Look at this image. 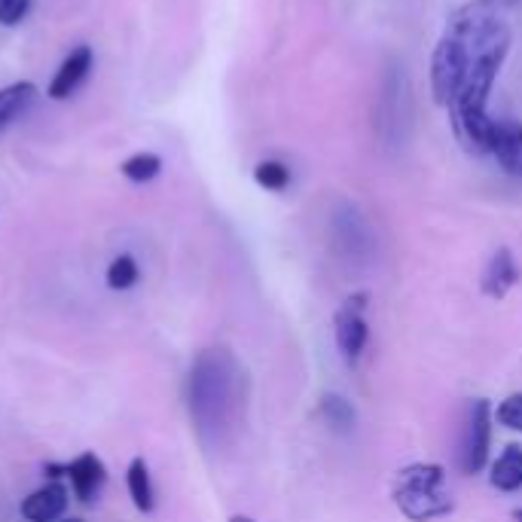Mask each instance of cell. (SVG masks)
<instances>
[{
  "instance_id": "3",
  "label": "cell",
  "mask_w": 522,
  "mask_h": 522,
  "mask_svg": "<svg viewBox=\"0 0 522 522\" xmlns=\"http://www.w3.org/2000/svg\"><path fill=\"white\" fill-rule=\"evenodd\" d=\"M367 306H370V294L367 290H358V294L345 297L342 306L333 315V336H336V348L345 364H358L367 339H370V324H367Z\"/></svg>"
},
{
  "instance_id": "15",
  "label": "cell",
  "mask_w": 522,
  "mask_h": 522,
  "mask_svg": "<svg viewBox=\"0 0 522 522\" xmlns=\"http://www.w3.org/2000/svg\"><path fill=\"white\" fill-rule=\"evenodd\" d=\"M321 413L324 419L339 428V431H348V428H355V406L348 403L342 394H324L321 397Z\"/></svg>"
},
{
  "instance_id": "6",
  "label": "cell",
  "mask_w": 522,
  "mask_h": 522,
  "mask_svg": "<svg viewBox=\"0 0 522 522\" xmlns=\"http://www.w3.org/2000/svg\"><path fill=\"white\" fill-rule=\"evenodd\" d=\"M65 477L71 480L74 498L89 504L101 492V486L107 483V468L95 452H83V455H77L74 461L65 464Z\"/></svg>"
},
{
  "instance_id": "8",
  "label": "cell",
  "mask_w": 522,
  "mask_h": 522,
  "mask_svg": "<svg viewBox=\"0 0 522 522\" xmlns=\"http://www.w3.org/2000/svg\"><path fill=\"white\" fill-rule=\"evenodd\" d=\"M489 153L498 159V165L507 174L522 178V126L516 120H495Z\"/></svg>"
},
{
  "instance_id": "12",
  "label": "cell",
  "mask_w": 522,
  "mask_h": 522,
  "mask_svg": "<svg viewBox=\"0 0 522 522\" xmlns=\"http://www.w3.org/2000/svg\"><path fill=\"white\" fill-rule=\"evenodd\" d=\"M126 486H129L132 504H135L141 513H153V510H156V489H153L150 468H147L144 455H135V458L129 461V471H126Z\"/></svg>"
},
{
  "instance_id": "14",
  "label": "cell",
  "mask_w": 522,
  "mask_h": 522,
  "mask_svg": "<svg viewBox=\"0 0 522 522\" xmlns=\"http://www.w3.org/2000/svg\"><path fill=\"white\" fill-rule=\"evenodd\" d=\"M107 287L110 290H129L141 281V266L132 254H120V257H113L110 266H107Z\"/></svg>"
},
{
  "instance_id": "22",
  "label": "cell",
  "mask_w": 522,
  "mask_h": 522,
  "mask_svg": "<svg viewBox=\"0 0 522 522\" xmlns=\"http://www.w3.org/2000/svg\"><path fill=\"white\" fill-rule=\"evenodd\" d=\"M513 519H516V522H522V510H513Z\"/></svg>"
},
{
  "instance_id": "21",
  "label": "cell",
  "mask_w": 522,
  "mask_h": 522,
  "mask_svg": "<svg viewBox=\"0 0 522 522\" xmlns=\"http://www.w3.org/2000/svg\"><path fill=\"white\" fill-rule=\"evenodd\" d=\"M55 522H83L80 516H62V519H55Z\"/></svg>"
},
{
  "instance_id": "19",
  "label": "cell",
  "mask_w": 522,
  "mask_h": 522,
  "mask_svg": "<svg viewBox=\"0 0 522 522\" xmlns=\"http://www.w3.org/2000/svg\"><path fill=\"white\" fill-rule=\"evenodd\" d=\"M43 474L49 477V483H58V477H62L65 474V464H46V468H43Z\"/></svg>"
},
{
  "instance_id": "5",
  "label": "cell",
  "mask_w": 522,
  "mask_h": 522,
  "mask_svg": "<svg viewBox=\"0 0 522 522\" xmlns=\"http://www.w3.org/2000/svg\"><path fill=\"white\" fill-rule=\"evenodd\" d=\"M92 65H95L92 46H74V49L65 55V62L58 65V71H55V77H52L46 95H49L52 101H68V98L83 86V80L89 77Z\"/></svg>"
},
{
  "instance_id": "17",
  "label": "cell",
  "mask_w": 522,
  "mask_h": 522,
  "mask_svg": "<svg viewBox=\"0 0 522 522\" xmlns=\"http://www.w3.org/2000/svg\"><path fill=\"white\" fill-rule=\"evenodd\" d=\"M495 419H498V425H504L507 431H522V391L507 394V397L498 403Z\"/></svg>"
},
{
  "instance_id": "16",
  "label": "cell",
  "mask_w": 522,
  "mask_h": 522,
  "mask_svg": "<svg viewBox=\"0 0 522 522\" xmlns=\"http://www.w3.org/2000/svg\"><path fill=\"white\" fill-rule=\"evenodd\" d=\"M254 181H257L263 190H269V193H281V190H287V184H290V168H287L284 162H278V159H263V162L254 168Z\"/></svg>"
},
{
  "instance_id": "1",
  "label": "cell",
  "mask_w": 522,
  "mask_h": 522,
  "mask_svg": "<svg viewBox=\"0 0 522 522\" xmlns=\"http://www.w3.org/2000/svg\"><path fill=\"white\" fill-rule=\"evenodd\" d=\"M507 52H510V43L483 49L471 62L468 80H464L458 98L449 107L455 135L461 138V144L468 147L471 153H489L492 150L495 120L489 116V95H492V86H495L504 62H507Z\"/></svg>"
},
{
  "instance_id": "9",
  "label": "cell",
  "mask_w": 522,
  "mask_h": 522,
  "mask_svg": "<svg viewBox=\"0 0 522 522\" xmlns=\"http://www.w3.org/2000/svg\"><path fill=\"white\" fill-rule=\"evenodd\" d=\"M519 284V266L510 248H498L483 272V294L489 300H504L510 290Z\"/></svg>"
},
{
  "instance_id": "2",
  "label": "cell",
  "mask_w": 522,
  "mask_h": 522,
  "mask_svg": "<svg viewBox=\"0 0 522 522\" xmlns=\"http://www.w3.org/2000/svg\"><path fill=\"white\" fill-rule=\"evenodd\" d=\"M446 471L443 464L434 461H419V464H406L403 471L394 477V507L413 522H431L440 516H449L455 510L452 495L443 492Z\"/></svg>"
},
{
  "instance_id": "10",
  "label": "cell",
  "mask_w": 522,
  "mask_h": 522,
  "mask_svg": "<svg viewBox=\"0 0 522 522\" xmlns=\"http://www.w3.org/2000/svg\"><path fill=\"white\" fill-rule=\"evenodd\" d=\"M34 98H37V86L31 80H19V83H10L0 89V135H4L34 104Z\"/></svg>"
},
{
  "instance_id": "11",
  "label": "cell",
  "mask_w": 522,
  "mask_h": 522,
  "mask_svg": "<svg viewBox=\"0 0 522 522\" xmlns=\"http://www.w3.org/2000/svg\"><path fill=\"white\" fill-rule=\"evenodd\" d=\"M489 483L498 492H516V489H522V446L519 443L504 446V452L492 464Z\"/></svg>"
},
{
  "instance_id": "7",
  "label": "cell",
  "mask_w": 522,
  "mask_h": 522,
  "mask_svg": "<svg viewBox=\"0 0 522 522\" xmlns=\"http://www.w3.org/2000/svg\"><path fill=\"white\" fill-rule=\"evenodd\" d=\"M68 486L62 483H46L40 486L37 492H31L25 501H22V516L28 522H55V519H62L65 510H68Z\"/></svg>"
},
{
  "instance_id": "4",
  "label": "cell",
  "mask_w": 522,
  "mask_h": 522,
  "mask_svg": "<svg viewBox=\"0 0 522 522\" xmlns=\"http://www.w3.org/2000/svg\"><path fill=\"white\" fill-rule=\"evenodd\" d=\"M489 446H492V406L489 400H474L468 428H464L461 440V471L464 474H480L489 461Z\"/></svg>"
},
{
  "instance_id": "18",
  "label": "cell",
  "mask_w": 522,
  "mask_h": 522,
  "mask_svg": "<svg viewBox=\"0 0 522 522\" xmlns=\"http://www.w3.org/2000/svg\"><path fill=\"white\" fill-rule=\"evenodd\" d=\"M31 10V0H0V25H19Z\"/></svg>"
},
{
  "instance_id": "13",
  "label": "cell",
  "mask_w": 522,
  "mask_h": 522,
  "mask_svg": "<svg viewBox=\"0 0 522 522\" xmlns=\"http://www.w3.org/2000/svg\"><path fill=\"white\" fill-rule=\"evenodd\" d=\"M159 171H162V159L147 150L132 153L126 162H120V174L132 184H150L153 178H159Z\"/></svg>"
},
{
  "instance_id": "20",
  "label": "cell",
  "mask_w": 522,
  "mask_h": 522,
  "mask_svg": "<svg viewBox=\"0 0 522 522\" xmlns=\"http://www.w3.org/2000/svg\"><path fill=\"white\" fill-rule=\"evenodd\" d=\"M229 522H257V519H251L245 513H236V516H229Z\"/></svg>"
}]
</instances>
